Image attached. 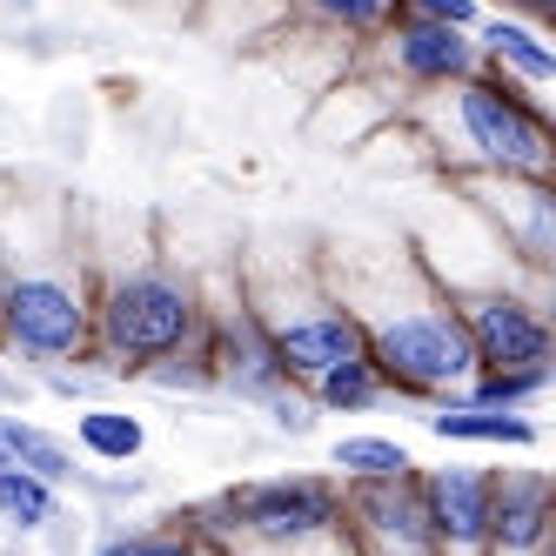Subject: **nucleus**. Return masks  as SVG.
Instances as JSON below:
<instances>
[{"mask_svg": "<svg viewBox=\"0 0 556 556\" xmlns=\"http://www.w3.org/2000/svg\"><path fill=\"white\" fill-rule=\"evenodd\" d=\"M456 108H463L469 141L483 148V162L543 181V168H549V128H543V108L530 94H516L509 81H469Z\"/></svg>", "mask_w": 556, "mask_h": 556, "instance_id": "nucleus-1", "label": "nucleus"}, {"mask_svg": "<svg viewBox=\"0 0 556 556\" xmlns=\"http://www.w3.org/2000/svg\"><path fill=\"white\" fill-rule=\"evenodd\" d=\"M376 369L409 382V389H450V382H463L476 369V349H469L456 315L416 308V315H395V323L376 336Z\"/></svg>", "mask_w": 556, "mask_h": 556, "instance_id": "nucleus-2", "label": "nucleus"}, {"mask_svg": "<svg viewBox=\"0 0 556 556\" xmlns=\"http://www.w3.org/2000/svg\"><path fill=\"white\" fill-rule=\"evenodd\" d=\"M101 323H108V342L122 355H168L194 329V302H188V289L168 282V275H135V282H122L108 295Z\"/></svg>", "mask_w": 556, "mask_h": 556, "instance_id": "nucleus-3", "label": "nucleus"}, {"mask_svg": "<svg viewBox=\"0 0 556 556\" xmlns=\"http://www.w3.org/2000/svg\"><path fill=\"white\" fill-rule=\"evenodd\" d=\"M8 336L27 355H67L88 336V308L67 282H54V275H27V282L8 289Z\"/></svg>", "mask_w": 556, "mask_h": 556, "instance_id": "nucleus-4", "label": "nucleus"}, {"mask_svg": "<svg viewBox=\"0 0 556 556\" xmlns=\"http://www.w3.org/2000/svg\"><path fill=\"white\" fill-rule=\"evenodd\" d=\"M463 336L476 349V363H490V369H543V355H549V329L523 302H469Z\"/></svg>", "mask_w": 556, "mask_h": 556, "instance_id": "nucleus-5", "label": "nucleus"}, {"mask_svg": "<svg viewBox=\"0 0 556 556\" xmlns=\"http://www.w3.org/2000/svg\"><path fill=\"white\" fill-rule=\"evenodd\" d=\"M268 349H275V363L295 369V376H329L336 363L363 355V329H355L349 315H302V323H289Z\"/></svg>", "mask_w": 556, "mask_h": 556, "instance_id": "nucleus-6", "label": "nucleus"}, {"mask_svg": "<svg viewBox=\"0 0 556 556\" xmlns=\"http://www.w3.org/2000/svg\"><path fill=\"white\" fill-rule=\"evenodd\" d=\"M242 509H249V523L268 530V536H302V530H323L336 516V496L323 483H268V490H249Z\"/></svg>", "mask_w": 556, "mask_h": 556, "instance_id": "nucleus-7", "label": "nucleus"}, {"mask_svg": "<svg viewBox=\"0 0 556 556\" xmlns=\"http://www.w3.org/2000/svg\"><path fill=\"white\" fill-rule=\"evenodd\" d=\"M395 61H403L416 81H463L476 48L450 21H403V34H395Z\"/></svg>", "mask_w": 556, "mask_h": 556, "instance_id": "nucleus-8", "label": "nucleus"}, {"mask_svg": "<svg viewBox=\"0 0 556 556\" xmlns=\"http://www.w3.org/2000/svg\"><path fill=\"white\" fill-rule=\"evenodd\" d=\"M429 523L456 543H476L490 530V483L476 469H443L429 483Z\"/></svg>", "mask_w": 556, "mask_h": 556, "instance_id": "nucleus-9", "label": "nucleus"}, {"mask_svg": "<svg viewBox=\"0 0 556 556\" xmlns=\"http://www.w3.org/2000/svg\"><path fill=\"white\" fill-rule=\"evenodd\" d=\"M429 429L443 435V443H536V422L523 416H496V409H443V416H429Z\"/></svg>", "mask_w": 556, "mask_h": 556, "instance_id": "nucleus-10", "label": "nucleus"}, {"mask_svg": "<svg viewBox=\"0 0 556 556\" xmlns=\"http://www.w3.org/2000/svg\"><path fill=\"white\" fill-rule=\"evenodd\" d=\"M0 450H8V463H14V469L41 476V483H67V476H74V456L54 443V435L27 429V422H14V416H0Z\"/></svg>", "mask_w": 556, "mask_h": 556, "instance_id": "nucleus-11", "label": "nucleus"}, {"mask_svg": "<svg viewBox=\"0 0 556 556\" xmlns=\"http://www.w3.org/2000/svg\"><path fill=\"white\" fill-rule=\"evenodd\" d=\"M543 476H516V483L503 490V543H516V549H523V543H536V530H543Z\"/></svg>", "mask_w": 556, "mask_h": 556, "instance_id": "nucleus-12", "label": "nucleus"}, {"mask_svg": "<svg viewBox=\"0 0 556 556\" xmlns=\"http://www.w3.org/2000/svg\"><path fill=\"white\" fill-rule=\"evenodd\" d=\"M490 54H496V61H509L516 74H523V81H549V74H556V54L536 41L530 27H509V21H496V27H490Z\"/></svg>", "mask_w": 556, "mask_h": 556, "instance_id": "nucleus-13", "label": "nucleus"}, {"mask_svg": "<svg viewBox=\"0 0 556 556\" xmlns=\"http://www.w3.org/2000/svg\"><path fill=\"white\" fill-rule=\"evenodd\" d=\"M81 443L94 456H108V463H128V456H141V422L114 416V409H88L81 416Z\"/></svg>", "mask_w": 556, "mask_h": 556, "instance_id": "nucleus-14", "label": "nucleus"}, {"mask_svg": "<svg viewBox=\"0 0 556 556\" xmlns=\"http://www.w3.org/2000/svg\"><path fill=\"white\" fill-rule=\"evenodd\" d=\"M395 483H403V476H369L363 509L376 516V530H389V536H416V523H422V516H416V503H409L403 490H395Z\"/></svg>", "mask_w": 556, "mask_h": 556, "instance_id": "nucleus-15", "label": "nucleus"}, {"mask_svg": "<svg viewBox=\"0 0 556 556\" xmlns=\"http://www.w3.org/2000/svg\"><path fill=\"white\" fill-rule=\"evenodd\" d=\"M0 509L14 516V523H48L54 516V496L41 476H27V469H0Z\"/></svg>", "mask_w": 556, "mask_h": 556, "instance_id": "nucleus-16", "label": "nucleus"}, {"mask_svg": "<svg viewBox=\"0 0 556 556\" xmlns=\"http://www.w3.org/2000/svg\"><path fill=\"white\" fill-rule=\"evenodd\" d=\"M336 463L355 469V476H403V469H409V456L395 450V443H382V435H342V443H336Z\"/></svg>", "mask_w": 556, "mask_h": 556, "instance_id": "nucleus-17", "label": "nucleus"}, {"mask_svg": "<svg viewBox=\"0 0 556 556\" xmlns=\"http://www.w3.org/2000/svg\"><path fill=\"white\" fill-rule=\"evenodd\" d=\"M315 382H323V403L329 409H363L369 395H376V363L355 355V363H336L329 376H315Z\"/></svg>", "mask_w": 556, "mask_h": 556, "instance_id": "nucleus-18", "label": "nucleus"}, {"mask_svg": "<svg viewBox=\"0 0 556 556\" xmlns=\"http://www.w3.org/2000/svg\"><path fill=\"white\" fill-rule=\"evenodd\" d=\"M323 14H336L342 27H376L382 14H389V0H315Z\"/></svg>", "mask_w": 556, "mask_h": 556, "instance_id": "nucleus-19", "label": "nucleus"}, {"mask_svg": "<svg viewBox=\"0 0 556 556\" xmlns=\"http://www.w3.org/2000/svg\"><path fill=\"white\" fill-rule=\"evenodd\" d=\"M403 8H416L422 21H450V27H469L476 21V0H403Z\"/></svg>", "mask_w": 556, "mask_h": 556, "instance_id": "nucleus-20", "label": "nucleus"}, {"mask_svg": "<svg viewBox=\"0 0 556 556\" xmlns=\"http://www.w3.org/2000/svg\"><path fill=\"white\" fill-rule=\"evenodd\" d=\"M108 556H188L181 543H114Z\"/></svg>", "mask_w": 556, "mask_h": 556, "instance_id": "nucleus-21", "label": "nucleus"}, {"mask_svg": "<svg viewBox=\"0 0 556 556\" xmlns=\"http://www.w3.org/2000/svg\"><path fill=\"white\" fill-rule=\"evenodd\" d=\"M516 8H530V14H549V8H556V0H516Z\"/></svg>", "mask_w": 556, "mask_h": 556, "instance_id": "nucleus-22", "label": "nucleus"}, {"mask_svg": "<svg viewBox=\"0 0 556 556\" xmlns=\"http://www.w3.org/2000/svg\"><path fill=\"white\" fill-rule=\"evenodd\" d=\"M0 469H14V463H8V450H0Z\"/></svg>", "mask_w": 556, "mask_h": 556, "instance_id": "nucleus-23", "label": "nucleus"}]
</instances>
